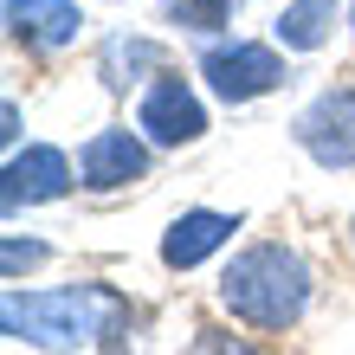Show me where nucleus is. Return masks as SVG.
<instances>
[{
	"label": "nucleus",
	"mask_w": 355,
	"mask_h": 355,
	"mask_svg": "<svg viewBox=\"0 0 355 355\" xmlns=\"http://www.w3.org/2000/svg\"><path fill=\"white\" fill-rule=\"evenodd\" d=\"M13 343L39 349H78V343H116L130 329V304L110 284H71V291H7L0 304Z\"/></svg>",
	"instance_id": "nucleus-1"
},
{
	"label": "nucleus",
	"mask_w": 355,
	"mask_h": 355,
	"mask_svg": "<svg viewBox=\"0 0 355 355\" xmlns=\"http://www.w3.org/2000/svg\"><path fill=\"white\" fill-rule=\"evenodd\" d=\"M149 175V142L130 136V130H97L85 149H78V181L110 194V187H130Z\"/></svg>",
	"instance_id": "nucleus-7"
},
{
	"label": "nucleus",
	"mask_w": 355,
	"mask_h": 355,
	"mask_svg": "<svg viewBox=\"0 0 355 355\" xmlns=\"http://www.w3.org/2000/svg\"><path fill=\"white\" fill-rule=\"evenodd\" d=\"M78 26H85V13H78L71 0H7V33L19 46H33V52L71 46Z\"/></svg>",
	"instance_id": "nucleus-9"
},
{
	"label": "nucleus",
	"mask_w": 355,
	"mask_h": 355,
	"mask_svg": "<svg viewBox=\"0 0 355 355\" xmlns=\"http://www.w3.org/2000/svg\"><path fill=\"white\" fill-rule=\"evenodd\" d=\"M0 142L19 149V103H0Z\"/></svg>",
	"instance_id": "nucleus-15"
},
{
	"label": "nucleus",
	"mask_w": 355,
	"mask_h": 355,
	"mask_svg": "<svg viewBox=\"0 0 355 355\" xmlns=\"http://www.w3.org/2000/svg\"><path fill=\"white\" fill-rule=\"evenodd\" d=\"M200 78H207V91H214L220 103H252L265 91H278L284 85V58L259 46V39H233V46H207L200 52Z\"/></svg>",
	"instance_id": "nucleus-3"
},
{
	"label": "nucleus",
	"mask_w": 355,
	"mask_h": 355,
	"mask_svg": "<svg viewBox=\"0 0 355 355\" xmlns=\"http://www.w3.org/2000/svg\"><path fill=\"white\" fill-rule=\"evenodd\" d=\"M0 265H7V278H19V271L46 265V245H39V239H7V245H0Z\"/></svg>",
	"instance_id": "nucleus-14"
},
{
	"label": "nucleus",
	"mask_w": 355,
	"mask_h": 355,
	"mask_svg": "<svg viewBox=\"0 0 355 355\" xmlns=\"http://www.w3.org/2000/svg\"><path fill=\"white\" fill-rule=\"evenodd\" d=\"M136 130L155 142V149H181V142H200L207 136V103L194 97V85L175 71H162L136 103Z\"/></svg>",
	"instance_id": "nucleus-5"
},
{
	"label": "nucleus",
	"mask_w": 355,
	"mask_h": 355,
	"mask_svg": "<svg viewBox=\"0 0 355 355\" xmlns=\"http://www.w3.org/2000/svg\"><path fill=\"white\" fill-rule=\"evenodd\" d=\"M142 65H162V46H155V39H103V85H136V71Z\"/></svg>",
	"instance_id": "nucleus-11"
},
{
	"label": "nucleus",
	"mask_w": 355,
	"mask_h": 355,
	"mask_svg": "<svg viewBox=\"0 0 355 355\" xmlns=\"http://www.w3.org/2000/svg\"><path fill=\"white\" fill-rule=\"evenodd\" d=\"M297 149L317 162V168H355V85H329L317 91L291 123Z\"/></svg>",
	"instance_id": "nucleus-4"
},
{
	"label": "nucleus",
	"mask_w": 355,
	"mask_h": 355,
	"mask_svg": "<svg viewBox=\"0 0 355 355\" xmlns=\"http://www.w3.org/2000/svg\"><path fill=\"white\" fill-rule=\"evenodd\" d=\"M239 7L245 0H162L168 26H181V33H220V26H233Z\"/></svg>",
	"instance_id": "nucleus-12"
},
{
	"label": "nucleus",
	"mask_w": 355,
	"mask_h": 355,
	"mask_svg": "<svg viewBox=\"0 0 355 355\" xmlns=\"http://www.w3.org/2000/svg\"><path fill=\"white\" fill-rule=\"evenodd\" d=\"M187 355H259V349L245 343V336H233V329H194Z\"/></svg>",
	"instance_id": "nucleus-13"
},
{
	"label": "nucleus",
	"mask_w": 355,
	"mask_h": 355,
	"mask_svg": "<svg viewBox=\"0 0 355 355\" xmlns=\"http://www.w3.org/2000/svg\"><path fill=\"white\" fill-rule=\"evenodd\" d=\"M336 7L343 0H291L278 13V46L284 52H317L329 39V26H336Z\"/></svg>",
	"instance_id": "nucleus-10"
},
{
	"label": "nucleus",
	"mask_w": 355,
	"mask_h": 355,
	"mask_svg": "<svg viewBox=\"0 0 355 355\" xmlns=\"http://www.w3.org/2000/svg\"><path fill=\"white\" fill-rule=\"evenodd\" d=\"M65 187H71V162H65V149L33 142V149H13V155H7V175H0V207H7V214H19V207L58 200Z\"/></svg>",
	"instance_id": "nucleus-6"
},
{
	"label": "nucleus",
	"mask_w": 355,
	"mask_h": 355,
	"mask_svg": "<svg viewBox=\"0 0 355 355\" xmlns=\"http://www.w3.org/2000/svg\"><path fill=\"white\" fill-rule=\"evenodd\" d=\"M220 304L245 329H291L310 304V265L291 245H245L220 271Z\"/></svg>",
	"instance_id": "nucleus-2"
},
{
	"label": "nucleus",
	"mask_w": 355,
	"mask_h": 355,
	"mask_svg": "<svg viewBox=\"0 0 355 355\" xmlns=\"http://www.w3.org/2000/svg\"><path fill=\"white\" fill-rule=\"evenodd\" d=\"M349 233H355V220H349Z\"/></svg>",
	"instance_id": "nucleus-16"
},
{
	"label": "nucleus",
	"mask_w": 355,
	"mask_h": 355,
	"mask_svg": "<svg viewBox=\"0 0 355 355\" xmlns=\"http://www.w3.org/2000/svg\"><path fill=\"white\" fill-rule=\"evenodd\" d=\"M233 233H239V214H214V207H194V214H181L168 233H162V265H168V271H194L200 259H214Z\"/></svg>",
	"instance_id": "nucleus-8"
}]
</instances>
